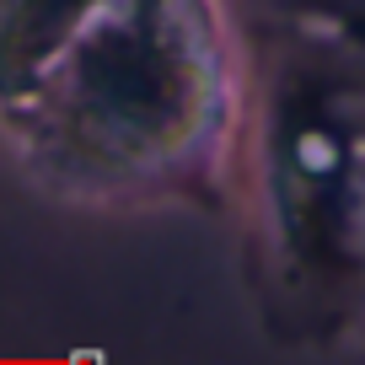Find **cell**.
I'll return each mask as SVG.
<instances>
[{
	"label": "cell",
	"instance_id": "1",
	"mask_svg": "<svg viewBox=\"0 0 365 365\" xmlns=\"http://www.w3.org/2000/svg\"><path fill=\"white\" fill-rule=\"evenodd\" d=\"M220 0H0V140L65 205L237 210Z\"/></svg>",
	"mask_w": 365,
	"mask_h": 365
},
{
	"label": "cell",
	"instance_id": "2",
	"mask_svg": "<svg viewBox=\"0 0 365 365\" xmlns=\"http://www.w3.org/2000/svg\"><path fill=\"white\" fill-rule=\"evenodd\" d=\"M247 296L263 339H365V11L285 0L252 27L237 129Z\"/></svg>",
	"mask_w": 365,
	"mask_h": 365
},
{
	"label": "cell",
	"instance_id": "3",
	"mask_svg": "<svg viewBox=\"0 0 365 365\" xmlns=\"http://www.w3.org/2000/svg\"><path fill=\"white\" fill-rule=\"evenodd\" d=\"M354 6H360V0H354ZM360 11H365V6H360Z\"/></svg>",
	"mask_w": 365,
	"mask_h": 365
}]
</instances>
